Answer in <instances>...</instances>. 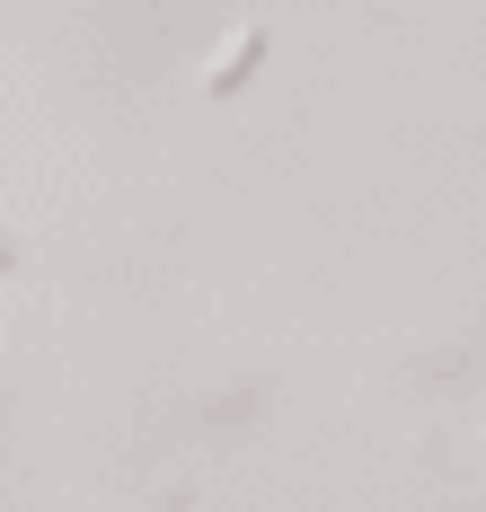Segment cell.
Returning <instances> with one entry per match:
<instances>
[{
	"label": "cell",
	"instance_id": "1",
	"mask_svg": "<svg viewBox=\"0 0 486 512\" xmlns=\"http://www.w3.org/2000/svg\"><path fill=\"white\" fill-rule=\"evenodd\" d=\"M257 62H266V27H230V53L204 62V89H213V98H221V89H239Z\"/></svg>",
	"mask_w": 486,
	"mask_h": 512
}]
</instances>
